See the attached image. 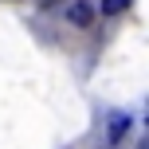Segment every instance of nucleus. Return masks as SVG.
<instances>
[{
  "label": "nucleus",
  "instance_id": "obj_1",
  "mask_svg": "<svg viewBox=\"0 0 149 149\" xmlns=\"http://www.w3.org/2000/svg\"><path fill=\"white\" fill-rule=\"evenodd\" d=\"M67 20L74 24V28H90V24H94V8H90L86 0H74V4L67 8Z\"/></svg>",
  "mask_w": 149,
  "mask_h": 149
},
{
  "label": "nucleus",
  "instance_id": "obj_2",
  "mask_svg": "<svg viewBox=\"0 0 149 149\" xmlns=\"http://www.w3.org/2000/svg\"><path fill=\"white\" fill-rule=\"evenodd\" d=\"M126 130H130V118H126V114H114V122H110V141H118Z\"/></svg>",
  "mask_w": 149,
  "mask_h": 149
},
{
  "label": "nucleus",
  "instance_id": "obj_3",
  "mask_svg": "<svg viewBox=\"0 0 149 149\" xmlns=\"http://www.w3.org/2000/svg\"><path fill=\"white\" fill-rule=\"evenodd\" d=\"M122 8H130V0H102V12L106 16H118Z\"/></svg>",
  "mask_w": 149,
  "mask_h": 149
}]
</instances>
